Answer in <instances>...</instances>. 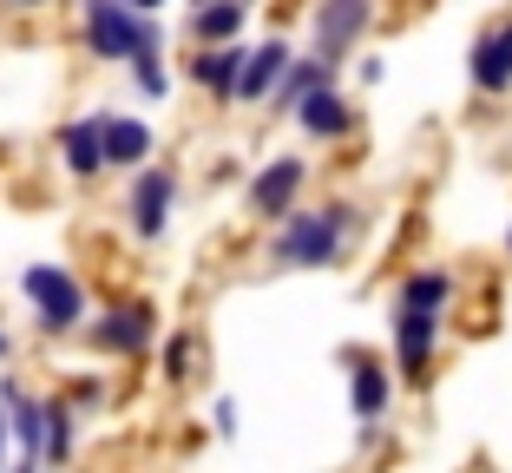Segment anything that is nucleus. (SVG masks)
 Masks as SVG:
<instances>
[{"instance_id": "nucleus-1", "label": "nucleus", "mask_w": 512, "mask_h": 473, "mask_svg": "<svg viewBox=\"0 0 512 473\" xmlns=\"http://www.w3.org/2000/svg\"><path fill=\"white\" fill-rule=\"evenodd\" d=\"M348 224H355V204H322V211H289L283 224H276V244H270V263H283V270H329L335 257H342V237Z\"/></svg>"}, {"instance_id": "nucleus-2", "label": "nucleus", "mask_w": 512, "mask_h": 473, "mask_svg": "<svg viewBox=\"0 0 512 473\" xmlns=\"http://www.w3.org/2000/svg\"><path fill=\"white\" fill-rule=\"evenodd\" d=\"M20 296L33 303L46 336H66V329L86 322V290H79V276L60 270V263H33V270L20 276Z\"/></svg>"}, {"instance_id": "nucleus-3", "label": "nucleus", "mask_w": 512, "mask_h": 473, "mask_svg": "<svg viewBox=\"0 0 512 473\" xmlns=\"http://www.w3.org/2000/svg\"><path fill=\"white\" fill-rule=\"evenodd\" d=\"M151 40H158V27L138 14L132 0H86V46H92V60H125V66H132V53L151 46Z\"/></svg>"}, {"instance_id": "nucleus-4", "label": "nucleus", "mask_w": 512, "mask_h": 473, "mask_svg": "<svg viewBox=\"0 0 512 473\" xmlns=\"http://www.w3.org/2000/svg\"><path fill=\"white\" fill-rule=\"evenodd\" d=\"M368 20H375V0H322L316 20H309V53L342 66L355 53V40L368 33Z\"/></svg>"}, {"instance_id": "nucleus-5", "label": "nucleus", "mask_w": 512, "mask_h": 473, "mask_svg": "<svg viewBox=\"0 0 512 473\" xmlns=\"http://www.w3.org/2000/svg\"><path fill=\"white\" fill-rule=\"evenodd\" d=\"M302 184H309V165H302L296 152H276L270 165L250 178V191H243V211H250V217H270V224H276V217L296 211V191H302Z\"/></svg>"}, {"instance_id": "nucleus-6", "label": "nucleus", "mask_w": 512, "mask_h": 473, "mask_svg": "<svg viewBox=\"0 0 512 473\" xmlns=\"http://www.w3.org/2000/svg\"><path fill=\"white\" fill-rule=\"evenodd\" d=\"M171 204H178V171H171V165H145L132 178V198H125L132 230L145 237V244H158V237L171 230Z\"/></svg>"}, {"instance_id": "nucleus-7", "label": "nucleus", "mask_w": 512, "mask_h": 473, "mask_svg": "<svg viewBox=\"0 0 512 473\" xmlns=\"http://www.w3.org/2000/svg\"><path fill=\"white\" fill-rule=\"evenodd\" d=\"M440 349V316H421V309H394V368L407 382H427Z\"/></svg>"}, {"instance_id": "nucleus-8", "label": "nucleus", "mask_w": 512, "mask_h": 473, "mask_svg": "<svg viewBox=\"0 0 512 473\" xmlns=\"http://www.w3.org/2000/svg\"><path fill=\"white\" fill-rule=\"evenodd\" d=\"M467 79H473V92H486V99L512 92V20H493V27L473 40V53H467Z\"/></svg>"}, {"instance_id": "nucleus-9", "label": "nucleus", "mask_w": 512, "mask_h": 473, "mask_svg": "<svg viewBox=\"0 0 512 473\" xmlns=\"http://www.w3.org/2000/svg\"><path fill=\"white\" fill-rule=\"evenodd\" d=\"M243 66H250V46L217 40V46H204V53L191 60V79H197L204 92H211L217 106H230V99L243 92Z\"/></svg>"}, {"instance_id": "nucleus-10", "label": "nucleus", "mask_w": 512, "mask_h": 473, "mask_svg": "<svg viewBox=\"0 0 512 473\" xmlns=\"http://www.w3.org/2000/svg\"><path fill=\"white\" fill-rule=\"evenodd\" d=\"M151 336H158L151 303H119V309H106V322H92V342L112 349V355H145Z\"/></svg>"}, {"instance_id": "nucleus-11", "label": "nucleus", "mask_w": 512, "mask_h": 473, "mask_svg": "<svg viewBox=\"0 0 512 473\" xmlns=\"http://www.w3.org/2000/svg\"><path fill=\"white\" fill-rule=\"evenodd\" d=\"M388 401H394V382H388V368H381V355H348V408H355V421L375 428L381 414H388Z\"/></svg>"}, {"instance_id": "nucleus-12", "label": "nucleus", "mask_w": 512, "mask_h": 473, "mask_svg": "<svg viewBox=\"0 0 512 473\" xmlns=\"http://www.w3.org/2000/svg\"><path fill=\"white\" fill-rule=\"evenodd\" d=\"M296 66V53H289L283 33H270L263 46H250V66H243V92H237V106H270V92L276 79Z\"/></svg>"}, {"instance_id": "nucleus-13", "label": "nucleus", "mask_w": 512, "mask_h": 473, "mask_svg": "<svg viewBox=\"0 0 512 473\" xmlns=\"http://www.w3.org/2000/svg\"><path fill=\"white\" fill-rule=\"evenodd\" d=\"M0 401H7V421H14V434H20V460H46V408L53 401H40V395H27L20 382H0Z\"/></svg>"}, {"instance_id": "nucleus-14", "label": "nucleus", "mask_w": 512, "mask_h": 473, "mask_svg": "<svg viewBox=\"0 0 512 473\" xmlns=\"http://www.w3.org/2000/svg\"><path fill=\"white\" fill-rule=\"evenodd\" d=\"M60 158H66V171H73V178H99V171L112 165V158H106V119H73V125H60Z\"/></svg>"}, {"instance_id": "nucleus-15", "label": "nucleus", "mask_w": 512, "mask_h": 473, "mask_svg": "<svg viewBox=\"0 0 512 473\" xmlns=\"http://www.w3.org/2000/svg\"><path fill=\"white\" fill-rule=\"evenodd\" d=\"M296 125H302L309 138H342L348 125H355V106H348L335 86H316V92L296 106Z\"/></svg>"}, {"instance_id": "nucleus-16", "label": "nucleus", "mask_w": 512, "mask_h": 473, "mask_svg": "<svg viewBox=\"0 0 512 473\" xmlns=\"http://www.w3.org/2000/svg\"><path fill=\"white\" fill-rule=\"evenodd\" d=\"M447 303H453L447 270H414V276H401V290H394V309H421V316H447Z\"/></svg>"}, {"instance_id": "nucleus-17", "label": "nucleus", "mask_w": 512, "mask_h": 473, "mask_svg": "<svg viewBox=\"0 0 512 473\" xmlns=\"http://www.w3.org/2000/svg\"><path fill=\"white\" fill-rule=\"evenodd\" d=\"M329 73H335V66H329V60H316V53H309V60H296L283 79H276L270 112H296V106H302V99H309L316 86H329Z\"/></svg>"}, {"instance_id": "nucleus-18", "label": "nucleus", "mask_w": 512, "mask_h": 473, "mask_svg": "<svg viewBox=\"0 0 512 473\" xmlns=\"http://www.w3.org/2000/svg\"><path fill=\"white\" fill-rule=\"evenodd\" d=\"M243 14H250V0H204V7H197V20H191V33L204 46L237 40V33H243Z\"/></svg>"}, {"instance_id": "nucleus-19", "label": "nucleus", "mask_w": 512, "mask_h": 473, "mask_svg": "<svg viewBox=\"0 0 512 473\" xmlns=\"http://www.w3.org/2000/svg\"><path fill=\"white\" fill-rule=\"evenodd\" d=\"M106 158L112 165H145L151 158V125L145 119H106Z\"/></svg>"}, {"instance_id": "nucleus-20", "label": "nucleus", "mask_w": 512, "mask_h": 473, "mask_svg": "<svg viewBox=\"0 0 512 473\" xmlns=\"http://www.w3.org/2000/svg\"><path fill=\"white\" fill-rule=\"evenodd\" d=\"M132 79H138V92H145V99H165V92H171V73H165V60H158V40L132 53Z\"/></svg>"}, {"instance_id": "nucleus-21", "label": "nucleus", "mask_w": 512, "mask_h": 473, "mask_svg": "<svg viewBox=\"0 0 512 473\" xmlns=\"http://www.w3.org/2000/svg\"><path fill=\"white\" fill-rule=\"evenodd\" d=\"M73 441H79L73 408H66V401H53V408H46V460H66V454H73Z\"/></svg>"}, {"instance_id": "nucleus-22", "label": "nucleus", "mask_w": 512, "mask_h": 473, "mask_svg": "<svg viewBox=\"0 0 512 473\" xmlns=\"http://www.w3.org/2000/svg\"><path fill=\"white\" fill-rule=\"evenodd\" d=\"M165 375H171V382H184V375H191V336H171L165 342Z\"/></svg>"}, {"instance_id": "nucleus-23", "label": "nucleus", "mask_w": 512, "mask_h": 473, "mask_svg": "<svg viewBox=\"0 0 512 473\" xmlns=\"http://www.w3.org/2000/svg\"><path fill=\"white\" fill-rule=\"evenodd\" d=\"M211 428L224 434V441L237 434V401H230V395H224V401H211Z\"/></svg>"}, {"instance_id": "nucleus-24", "label": "nucleus", "mask_w": 512, "mask_h": 473, "mask_svg": "<svg viewBox=\"0 0 512 473\" xmlns=\"http://www.w3.org/2000/svg\"><path fill=\"white\" fill-rule=\"evenodd\" d=\"M7 428H14V421H7V401H0V454H7Z\"/></svg>"}, {"instance_id": "nucleus-25", "label": "nucleus", "mask_w": 512, "mask_h": 473, "mask_svg": "<svg viewBox=\"0 0 512 473\" xmlns=\"http://www.w3.org/2000/svg\"><path fill=\"white\" fill-rule=\"evenodd\" d=\"M132 7H138V14H158V7H165V0H132Z\"/></svg>"}, {"instance_id": "nucleus-26", "label": "nucleus", "mask_w": 512, "mask_h": 473, "mask_svg": "<svg viewBox=\"0 0 512 473\" xmlns=\"http://www.w3.org/2000/svg\"><path fill=\"white\" fill-rule=\"evenodd\" d=\"M7 349H14V342H7V329H0V362H7Z\"/></svg>"}, {"instance_id": "nucleus-27", "label": "nucleus", "mask_w": 512, "mask_h": 473, "mask_svg": "<svg viewBox=\"0 0 512 473\" xmlns=\"http://www.w3.org/2000/svg\"><path fill=\"white\" fill-rule=\"evenodd\" d=\"M7 7H46V0H7Z\"/></svg>"}, {"instance_id": "nucleus-28", "label": "nucleus", "mask_w": 512, "mask_h": 473, "mask_svg": "<svg viewBox=\"0 0 512 473\" xmlns=\"http://www.w3.org/2000/svg\"><path fill=\"white\" fill-rule=\"evenodd\" d=\"M506 257H512V230H506Z\"/></svg>"}, {"instance_id": "nucleus-29", "label": "nucleus", "mask_w": 512, "mask_h": 473, "mask_svg": "<svg viewBox=\"0 0 512 473\" xmlns=\"http://www.w3.org/2000/svg\"><path fill=\"white\" fill-rule=\"evenodd\" d=\"M191 7H204V0H191Z\"/></svg>"}]
</instances>
